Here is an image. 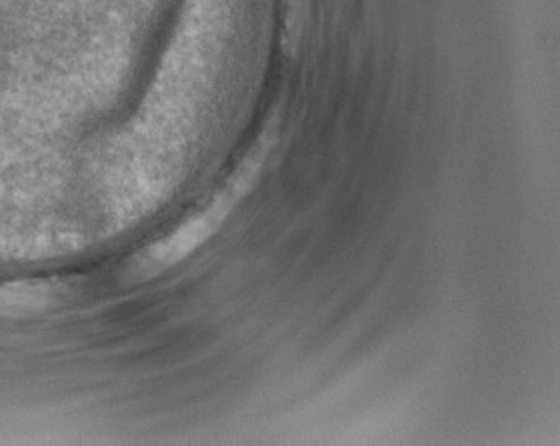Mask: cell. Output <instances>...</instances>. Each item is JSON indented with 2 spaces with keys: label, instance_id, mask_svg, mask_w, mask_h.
Listing matches in <instances>:
<instances>
[{
  "label": "cell",
  "instance_id": "6da1fadb",
  "mask_svg": "<svg viewBox=\"0 0 560 446\" xmlns=\"http://www.w3.org/2000/svg\"><path fill=\"white\" fill-rule=\"evenodd\" d=\"M234 200H236L234 196L220 197L219 202L208 208L199 219L191 220L176 231L173 236L167 237L165 242L151 248L144 260L145 268H150V270L167 268V266L176 265L179 260L185 259L197 247H201L211 234L219 231L225 216L230 214Z\"/></svg>",
  "mask_w": 560,
  "mask_h": 446
},
{
  "label": "cell",
  "instance_id": "7a4b0ae2",
  "mask_svg": "<svg viewBox=\"0 0 560 446\" xmlns=\"http://www.w3.org/2000/svg\"><path fill=\"white\" fill-rule=\"evenodd\" d=\"M56 302V291L43 282L0 284V317L33 316Z\"/></svg>",
  "mask_w": 560,
  "mask_h": 446
}]
</instances>
